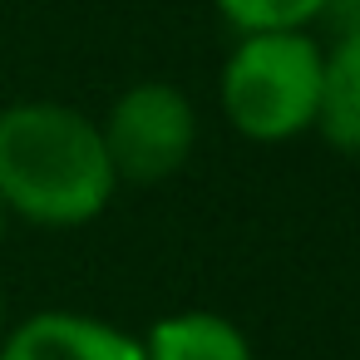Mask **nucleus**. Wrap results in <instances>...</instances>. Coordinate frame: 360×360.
I'll return each mask as SVG.
<instances>
[{"mask_svg": "<svg viewBox=\"0 0 360 360\" xmlns=\"http://www.w3.org/2000/svg\"><path fill=\"white\" fill-rule=\"evenodd\" d=\"M119 173L99 119L65 99H20L0 109V207L45 232H75L109 212Z\"/></svg>", "mask_w": 360, "mask_h": 360, "instance_id": "obj_1", "label": "nucleus"}, {"mask_svg": "<svg viewBox=\"0 0 360 360\" xmlns=\"http://www.w3.org/2000/svg\"><path fill=\"white\" fill-rule=\"evenodd\" d=\"M326 45L311 30H257L237 35L217 75V109L247 143L276 148L316 134Z\"/></svg>", "mask_w": 360, "mask_h": 360, "instance_id": "obj_2", "label": "nucleus"}, {"mask_svg": "<svg viewBox=\"0 0 360 360\" xmlns=\"http://www.w3.org/2000/svg\"><path fill=\"white\" fill-rule=\"evenodd\" d=\"M99 134L119 173V188H153L188 168L198 148V104L168 79H139L109 104Z\"/></svg>", "mask_w": 360, "mask_h": 360, "instance_id": "obj_3", "label": "nucleus"}, {"mask_svg": "<svg viewBox=\"0 0 360 360\" xmlns=\"http://www.w3.org/2000/svg\"><path fill=\"white\" fill-rule=\"evenodd\" d=\"M0 360H143V340L89 311H35L0 335Z\"/></svg>", "mask_w": 360, "mask_h": 360, "instance_id": "obj_4", "label": "nucleus"}, {"mask_svg": "<svg viewBox=\"0 0 360 360\" xmlns=\"http://www.w3.org/2000/svg\"><path fill=\"white\" fill-rule=\"evenodd\" d=\"M139 340H143V360H252L247 330L232 316L202 306L158 316Z\"/></svg>", "mask_w": 360, "mask_h": 360, "instance_id": "obj_5", "label": "nucleus"}, {"mask_svg": "<svg viewBox=\"0 0 360 360\" xmlns=\"http://www.w3.org/2000/svg\"><path fill=\"white\" fill-rule=\"evenodd\" d=\"M316 134L335 153L360 158V35H330L326 45Z\"/></svg>", "mask_w": 360, "mask_h": 360, "instance_id": "obj_6", "label": "nucleus"}, {"mask_svg": "<svg viewBox=\"0 0 360 360\" xmlns=\"http://www.w3.org/2000/svg\"><path fill=\"white\" fill-rule=\"evenodd\" d=\"M207 6L237 35H257V30H311L326 20L330 0H207Z\"/></svg>", "mask_w": 360, "mask_h": 360, "instance_id": "obj_7", "label": "nucleus"}, {"mask_svg": "<svg viewBox=\"0 0 360 360\" xmlns=\"http://www.w3.org/2000/svg\"><path fill=\"white\" fill-rule=\"evenodd\" d=\"M326 25H330V35H360V0H330Z\"/></svg>", "mask_w": 360, "mask_h": 360, "instance_id": "obj_8", "label": "nucleus"}, {"mask_svg": "<svg viewBox=\"0 0 360 360\" xmlns=\"http://www.w3.org/2000/svg\"><path fill=\"white\" fill-rule=\"evenodd\" d=\"M6 227H11V217H6V207H0V242H6Z\"/></svg>", "mask_w": 360, "mask_h": 360, "instance_id": "obj_9", "label": "nucleus"}, {"mask_svg": "<svg viewBox=\"0 0 360 360\" xmlns=\"http://www.w3.org/2000/svg\"><path fill=\"white\" fill-rule=\"evenodd\" d=\"M0 335H6V306H0Z\"/></svg>", "mask_w": 360, "mask_h": 360, "instance_id": "obj_10", "label": "nucleus"}]
</instances>
